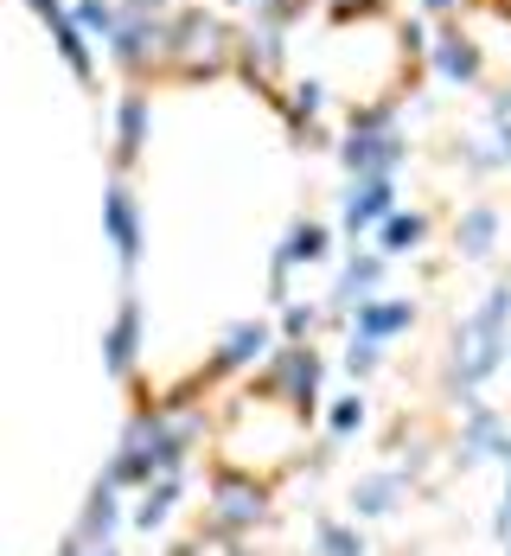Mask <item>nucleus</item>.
<instances>
[{"label": "nucleus", "mask_w": 511, "mask_h": 556, "mask_svg": "<svg viewBox=\"0 0 511 556\" xmlns=\"http://www.w3.org/2000/svg\"><path fill=\"white\" fill-rule=\"evenodd\" d=\"M205 505H212V518L205 525H218L230 538H243V531H256V525H269V480L263 473H237V467H212L205 473Z\"/></svg>", "instance_id": "f257e3e1"}, {"label": "nucleus", "mask_w": 511, "mask_h": 556, "mask_svg": "<svg viewBox=\"0 0 511 556\" xmlns=\"http://www.w3.org/2000/svg\"><path fill=\"white\" fill-rule=\"evenodd\" d=\"M263 390H276V396H288L301 416H314L320 409V384H327V358L307 345V339H294L288 352H276L269 365H263V378H256Z\"/></svg>", "instance_id": "f03ea898"}, {"label": "nucleus", "mask_w": 511, "mask_h": 556, "mask_svg": "<svg viewBox=\"0 0 511 556\" xmlns=\"http://www.w3.org/2000/svg\"><path fill=\"white\" fill-rule=\"evenodd\" d=\"M409 467H371V473H358L352 480V511L358 518H397L403 505H409Z\"/></svg>", "instance_id": "7ed1b4c3"}, {"label": "nucleus", "mask_w": 511, "mask_h": 556, "mask_svg": "<svg viewBox=\"0 0 511 556\" xmlns=\"http://www.w3.org/2000/svg\"><path fill=\"white\" fill-rule=\"evenodd\" d=\"M115 531H122V486H115L110 473L90 486V500H84V511H77V538L90 544V551H110Z\"/></svg>", "instance_id": "20e7f679"}, {"label": "nucleus", "mask_w": 511, "mask_h": 556, "mask_svg": "<svg viewBox=\"0 0 511 556\" xmlns=\"http://www.w3.org/2000/svg\"><path fill=\"white\" fill-rule=\"evenodd\" d=\"M179 500H186V473H161L154 486H141V500H135V511H128V525L154 538V531L173 518V505H179Z\"/></svg>", "instance_id": "39448f33"}, {"label": "nucleus", "mask_w": 511, "mask_h": 556, "mask_svg": "<svg viewBox=\"0 0 511 556\" xmlns=\"http://www.w3.org/2000/svg\"><path fill=\"white\" fill-rule=\"evenodd\" d=\"M506 422L486 409V403H467V429H460V467H480L486 454H499L506 447Z\"/></svg>", "instance_id": "423d86ee"}, {"label": "nucleus", "mask_w": 511, "mask_h": 556, "mask_svg": "<svg viewBox=\"0 0 511 556\" xmlns=\"http://www.w3.org/2000/svg\"><path fill=\"white\" fill-rule=\"evenodd\" d=\"M110 371L115 378H135V352H141V301L128 294L122 301V314H115V327H110Z\"/></svg>", "instance_id": "0eeeda50"}, {"label": "nucleus", "mask_w": 511, "mask_h": 556, "mask_svg": "<svg viewBox=\"0 0 511 556\" xmlns=\"http://www.w3.org/2000/svg\"><path fill=\"white\" fill-rule=\"evenodd\" d=\"M416 307L409 301H378V307H358V333L365 339H391V333H409Z\"/></svg>", "instance_id": "6e6552de"}, {"label": "nucleus", "mask_w": 511, "mask_h": 556, "mask_svg": "<svg viewBox=\"0 0 511 556\" xmlns=\"http://www.w3.org/2000/svg\"><path fill=\"white\" fill-rule=\"evenodd\" d=\"M314 551L320 556H371L365 538H358V525H345V518H314Z\"/></svg>", "instance_id": "1a4fd4ad"}, {"label": "nucleus", "mask_w": 511, "mask_h": 556, "mask_svg": "<svg viewBox=\"0 0 511 556\" xmlns=\"http://www.w3.org/2000/svg\"><path fill=\"white\" fill-rule=\"evenodd\" d=\"M173 556H250V551H243V538H230V531H218V525H199Z\"/></svg>", "instance_id": "9d476101"}, {"label": "nucleus", "mask_w": 511, "mask_h": 556, "mask_svg": "<svg viewBox=\"0 0 511 556\" xmlns=\"http://www.w3.org/2000/svg\"><path fill=\"white\" fill-rule=\"evenodd\" d=\"M327 429H333V442H352V435L365 429V396H340V403H327Z\"/></svg>", "instance_id": "9b49d317"}, {"label": "nucleus", "mask_w": 511, "mask_h": 556, "mask_svg": "<svg viewBox=\"0 0 511 556\" xmlns=\"http://www.w3.org/2000/svg\"><path fill=\"white\" fill-rule=\"evenodd\" d=\"M345 365H352V378H365V371H378V339H352V352H345Z\"/></svg>", "instance_id": "f8f14e48"}, {"label": "nucleus", "mask_w": 511, "mask_h": 556, "mask_svg": "<svg viewBox=\"0 0 511 556\" xmlns=\"http://www.w3.org/2000/svg\"><path fill=\"white\" fill-rule=\"evenodd\" d=\"M282 327H288V339H307V333H314V314H307V307H288Z\"/></svg>", "instance_id": "ddd939ff"}, {"label": "nucleus", "mask_w": 511, "mask_h": 556, "mask_svg": "<svg viewBox=\"0 0 511 556\" xmlns=\"http://www.w3.org/2000/svg\"><path fill=\"white\" fill-rule=\"evenodd\" d=\"M416 237H422V218H397L391 224V243H397V250L403 243H416Z\"/></svg>", "instance_id": "4468645a"}, {"label": "nucleus", "mask_w": 511, "mask_h": 556, "mask_svg": "<svg viewBox=\"0 0 511 556\" xmlns=\"http://www.w3.org/2000/svg\"><path fill=\"white\" fill-rule=\"evenodd\" d=\"M90 556H122V551H115V544H110V551H90Z\"/></svg>", "instance_id": "2eb2a0df"}]
</instances>
